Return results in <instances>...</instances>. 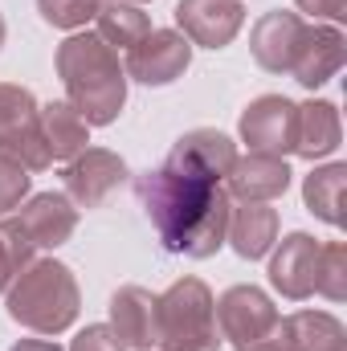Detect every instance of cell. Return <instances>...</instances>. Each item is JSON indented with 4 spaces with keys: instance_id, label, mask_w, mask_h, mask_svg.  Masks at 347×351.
<instances>
[{
    "instance_id": "obj_23",
    "label": "cell",
    "mask_w": 347,
    "mask_h": 351,
    "mask_svg": "<svg viewBox=\"0 0 347 351\" xmlns=\"http://www.w3.org/2000/svg\"><path fill=\"white\" fill-rule=\"evenodd\" d=\"M294 351H347L344 323L327 311H298L286 319Z\"/></svg>"
},
{
    "instance_id": "obj_5",
    "label": "cell",
    "mask_w": 347,
    "mask_h": 351,
    "mask_svg": "<svg viewBox=\"0 0 347 351\" xmlns=\"http://www.w3.org/2000/svg\"><path fill=\"white\" fill-rule=\"evenodd\" d=\"M0 152L21 160L29 172L53 168L49 143L41 135V106L29 86L0 82Z\"/></svg>"
},
{
    "instance_id": "obj_19",
    "label": "cell",
    "mask_w": 347,
    "mask_h": 351,
    "mask_svg": "<svg viewBox=\"0 0 347 351\" xmlns=\"http://www.w3.org/2000/svg\"><path fill=\"white\" fill-rule=\"evenodd\" d=\"M225 241L233 245L237 258L261 262L274 250V241H278V208H270V204H241V208H233Z\"/></svg>"
},
{
    "instance_id": "obj_13",
    "label": "cell",
    "mask_w": 347,
    "mask_h": 351,
    "mask_svg": "<svg viewBox=\"0 0 347 351\" xmlns=\"http://www.w3.org/2000/svg\"><path fill=\"white\" fill-rule=\"evenodd\" d=\"M115 339L123 351H152L160 343V323H156V294L147 286H119L110 294V323Z\"/></svg>"
},
{
    "instance_id": "obj_33",
    "label": "cell",
    "mask_w": 347,
    "mask_h": 351,
    "mask_svg": "<svg viewBox=\"0 0 347 351\" xmlns=\"http://www.w3.org/2000/svg\"><path fill=\"white\" fill-rule=\"evenodd\" d=\"M127 4H147V0H127Z\"/></svg>"
},
{
    "instance_id": "obj_21",
    "label": "cell",
    "mask_w": 347,
    "mask_h": 351,
    "mask_svg": "<svg viewBox=\"0 0 347 351\" xmlns=\"http://www.w3.org/2000/svg\"><path fill=\"white\" fill-rule=\"evenodd\" d=\"M94 21H98V37L115 49H131L139 37H147L152 33V16L139 8V4H127V0H102L98 4V12H94Z\"/></svg>"
},
{
    "instance_id": "obj_2",
    "label": "cell",
    "mask_w": 347,
    "mask_h": 351,
    "mask_svg": "<svg viewBox=\"0 0 347 351\" xmlns=\"http://www.w3.org/2000/svg\"><path fill=\"white\" fill-rule=\"evenodd\" d=\"M58 78L90 127H110L127 102V70L98 33H74L58 45Z\"/></svg>"
},
{
    "instance_id": "obj_6",
    "label": "cell",
    "mask_w": 347,
    "mask_h": 351,
    "mask_svg": "<svg viewBox=\"0 0 347 351\" xmlns=\"http://www.w3.org/2000/svg\"><path fill=\"white\" fill-rule=\"evenodd\" d=\"M213 311H217V327H221V339L229 343V348H246V343H254L261 335H270L278 323H282V315H278V306L270 302V294L254 286V282H237V286H229L217 302H213Z\"/></svg>"
},
{
    "instance_id": "obj_7",
    "label": "cell",
    "mask_w": 347,
    "mask_h": 351,
    "mask_svg": "<svg viewBox=\"0 0 347 351\" xmlns=\"http://www.w3.org/2000/svg\"><path fill=\"white\" fill-rule=\"evenodd\" d=\"M241 143H250V152L265 156H294V135H298V102H290L286 94H261L241 110Z\"/></svg>"
},
{
    "instance_id": "obj_27",
    "label": "cell",
    "mask_w": 347,
    "mask_h": 351,
    "mask_svg": "<svg viewBox=\"0 0 347 351\" xmlns=\"http://www.w3.org/2000/svg\"><path fill=\"white\" fill-rule=\"evenodd\" d=\"M29 188H33L29 168H25L21 160H12V156L0 152V217L12 213V208H21L25 196H29Z\"/></svg>"
},
{
    "instance_id": "obj_10",
    "label": "cell",
    "mask_w": 347,
    "mask_h": 351,
    "mask_svg": "<svg viewBox=\"0 0 347 351\" xmlns=\"http://www.w3.org/2000/svg\"><path fill=\"white\" fill-rule=\"evenodd\" d=\"M237 160V143L217 131V127H196V131H184L176 139V147L168 152V168L184 176H196V180H208V184H221L229 168Z\"/></svg>"
},
{
    "instance_id": "obj_24",
    "label": "cell",
    "mask_w": 347,
    "mask_h": 351,
    "mask_svg": "<svg viewBox=\"0 0 347 351\" xmlns=\"http://www.w3.org/2000/svg\"><path fill=\"white\" fill-rule=\"evenodd\" d=\"M315 290L331 302L347 298V245L344 241H327L319 245V265H315Z\"/></svg>"
},
{
    "instance_id": "obj_17",
    "label": "cell",
    "mask_w": 347,
    "mask_h": 351,
    "mask_svg": "<svg viewBox=\"0 0 347 351\" xmlns=\"http://www.w3.org/2000/svg\"><path fill=\"white\" fill-rule=\"evenodd\" d=\"M339 70H344V33L335 25H307L294 66H290V78L307 90H319Z\"/></svg>"
},
{
    "instance_id": "obj_30",
    "label": "cell",
    "mask_w": 347,
    "mask_h": 351,
    "mask_svg": "<svg viewBox=\"0 0 347 351\" xmlns=\"http://www.w3.org/2000/svg\"><path fill=\"white\" fill-rule=\"evenodd\" d=\"M237 351H294V343H290V327H286V319L270 331V335H261V339H254V343H246V348Z\"/></svg>"
},
{
    "instance_id": "obj_9",
    "label": "cell",
    "mask_w": 347,
    "mask_h": 351,
    "mask_svg": "<svg viewBox=\"0 0 347 351\" xmlns=\"http://www.w3.org/2000/svg\"><path fill=\"white\" fill-rule=\"evenodd\" d=\"M192 66V41L176 29H152L127 49V74L143 86H172Z\"/></svg>"
},
{
    "instance_id": "obj_29",
    "label": "cell",
    "mask_w": 347,
    "mask_h": 351,
    "mask_svg": "<svg viewBox=\"0 0 347 351\" xmlns=\"http://www.w3.org/2000/svg\"><path fill=\"white\" fill-rule=\"evenodd\" d=\"M298 4V12H307V16H315V21H344L347 16V0H294Z\"/></svg>"
},
{
    "instance_id": "obj_15",
    "label": "cell",
    "mask_w": 347,
    "mask_h": 351,
    "mask_svg": "<svg viewBox=\"0 0 347 351\" xmlns=\"http://www.w3.org/2000/svg\"><path fill=\"white\" fill-rule=\"evenodd\" d=\"M302 33H307V21L298 12L274 8V12L258 16V25L250 29V53L265 74H290Z\"/></svg>"
},
{
    "instance_id": "obj_28",
    "label": "cell",
    "mask_w": 347,
    "mask_h": 351,
    "mask_svg": "<svg viewBox=\"0 0 347 351\" xmlns=\"http://www.w3.org/2000/svg\"><path fill=\"white\" fill-rule=\"evenodd\" d=\"M70 351H123V343L115 339V331H110L106 323H90V327H82V331L74 335Z\"/></svg>"
},
{
    "instance_id": "obj_12",
    "label": "cell",
    "mask_w": 347,
    "mask_h": 351,
    "mask_svg": "<svg viewBox=\"0 0 347 351\" xmlns=\"http://www.w3.org/2000/svg\"><path fill=\"white\" fill-rule=\"evenodd\" d=\"M12 221H16L21 233L33 241V250H58V245H66V241L74 237V229H78V208H74V200H70L66 192H37V196H29V200L16 208Z\"/></svg>"
},
{
    "instance_id": "obj_8",
    "label": "cell",
    "mask_w": 347,
    "mask_h": 351,
    "mask_svg": "<svg viewBox=\"0 0 347 351\" xmlns=\"http://www.w3.org/2000/svg\"><path fill=\"white\" fill-rule=\"evenodd\" d=\"M62 184H66V196L74 200V208H102L110 200V192H119L127 184V164L119 152L86 147L74 160H66Z\"/></svg>"
},
{
    "instance_id": "obj_31",
    "label": "cell",
    "mask_w": 347,
    "mask_h": 351,
    "mask_svg": "<svg viewBox=\"0 0 347 351\" xmlns=\"http://www.w3.org/2000/svg\"><path fill=\"white\" fill-rule=\"evenodd\" d=\"M12 351H62L53 339H21V343H12Z\"/></svg>"
},
{
    "instance_id": "obj_20",
    "label": "cell",
    "mask_w": 347,
    "mask_h": 351,
    "mask_svg": "<svg viewBox=\"0 0 347 351\" xmlns=\"http://www.w3.org/2000/svg\"><path fill=\"white\" fill-rule=\"evenodd\" d=\"M41 135H45L53 160H74L78 152H86L90 123L70 102H49V106H41Z\"/></svg>"
},
{
    "instance_id": "obj_14",
    "label": "cell",
    "mask_w": 347,
    "mask_h": 351,
    "mask_svg": "<svg viewBox=\"0 0 347 351\" xmlns=\"http://www.w3.org/2000/svg\"><path fill=\"white\" fill-rule=\"evenodd\" d=\"M290 168L282 156H265V152H250V156H237L233 168L225 176V192L229 200H241V204H270L278 196H286L290 188Z\"/></svg>"
},
{
    "instance_id": "obj_1",
    "label": "cell",
    "mask_w": 347,
    "mask_h": 351,
    "mask_svg": "<svg viewBox=\"0 0 347 351\" xmlns=\"http://www.w3.org/2000/svg\"><path fill=\"white\" fill-rule=\"evenodd\" d=\"M135 196L168 254L204 262L225 245L233 200L221 184H208V180H196V176L160 164L135 176Z\"/></svg>"
},
{
    "instance_id": "obj_22",
    "label": "cell",
    "mask_w": 347,
    "mask_h": 351,
    "mask_svg": "<svg viewBox=\"0 0 347 351\" xmlns=\"http://www.w3.org/2000/svg\"><path fill=\"white\" fill-rule=\"evenodd\" d=\"M344 184H347V164H323L302 180V200L307 208L327 221V225H344Z\"/></svg>"
},
{
    "instance_id": "obj_16",
    "label": "cell",
    "mask_w": 347,
    "mask_h": 351,
    "mask_svg": "<svg viewBox=\"0 0 347 351\" xmlns=\"http://www.w3.org/2000/svg\"><path fill=\"white\" fill-rule=\"evenodd\" d=\"M319 245L311 233H286L278 254L270 258V282L282 298L302 302L315 294V265H319Z\"/></svg>"
},
{
    "instance_id": "obj_4",
    "label": "cell",
    "mask_w": 347,
    "mask_h": 351,
    "mask_svg": "<svg viewBox=\"0 0 347 351\" xmlns=\"http://www.w3.org/2000/svg\"><path fill=\"white\" fill-rule=\"evenodd\" d=\"M213 290L184 274L164 294H156V323H160V348L164 351H221Z\"/></svg>"
},
{
    "instance_id": "obj_11",
    "label": "cell",
    "mask_w": 347,
    "mask_h": 351,
    "mask_svg": "<svg viewBox=\"0 0 347 351\" xmlns=\"http://www.w3.org/2000/svg\"><path fill=\"white\" fill-rule=\"evenodd\" d=\"M172 16L180 25L176 33H184L192 45L225 49L246 25V4L241 0H180Z\"/></svg>"
},
{
    "instance_id": "obj_32",
    "label": "cell",
    "mask_w": 347,
    "mask_h": 351,
    "mask_svg": "<svg viewBox=\"0 0 347 351\" xmlns=\"http://www.w3.org/2000/svg\"><path fill=\"white\" fill-rule=\"evenodd\" d=\"M0 49H4V16H0Z\"/></svg>"
},
{
    "instance_id": "obj_3",
    "label": "cell",
    "mask_w": 347,
    "mask_h": 351,
    "mask_svg": "<svg viewBox=\"0 0 347 351\" xmlns=\"http://www.w3.org/2000/svg\"><path fill=\"white\" fill-rule=\"evenodd\" d=\"M82 311L78 278L66 262H29L8 286V319L37 335H62Z\"/></svg>"
},
{
    "instance_id": "obj_26",
    "label": "cell",
    "mask_w": 347,
    "mask_h": 351,
    "mask_svg": "<svg viewBox=\"0 0 347 351\" xmlns=\"http://www.w3.org/2000/svg\"><path fill=\"white\" fill-rule=\"evenodd\" d=\"M102 0H37V12L53 29H86Z\"/></svg>"
},
{
    "instance_id": "obj_25",
    "label": "cell",
    "mask_w": 347,
    "mask_h": 351,
    "mask_svg": "<svg viewBox=\"0 0 347 351\" xmlns=\"http://www.w3.org/2000/svg\"><path fill=\"white\" fill-rule=\"evenodd\" d=\"M33 262V241L21 233V225L8 217L0 221V294L12 286V278Z\"/></svg>"
},
{
    "instance_id": "obj_18",
    "label": "cell",
    "mask_w": 347,
    "mask_h": 351,
    "mask_svg": "<svg viewBox=\"0 0 347 351\" xmlns=\"http://www.w3.org/2000/svg\"><path fill=\"white\" fill-rule=\"evenodd\" d=\"M344 143V123L339 106L327 98H311L298 106V135H294V156L302 160H323Z\"/></svg>"
}]
</instances>
